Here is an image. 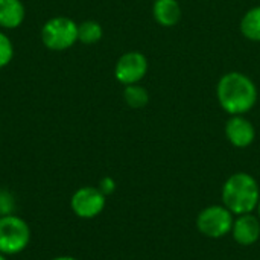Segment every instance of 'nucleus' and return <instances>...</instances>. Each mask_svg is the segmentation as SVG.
Masks as SVG:
<instances>
[{
    "label": "nucleus",
    "mask_w": 260,
    "mask_h": 260,
    "mask_svg": "<svg viewBox=\"0 0 260 260\" xmlns=\"http://www.w3.org/2000/svg\"><path fill=\"white\" fill-rule=\"evenodd\" d=\"M259 91L254 81L242 72H229L216 84L219 107L230 116H245L257 104Z\"/></svg>",
    "instance_id": "f257e3e1"
},
{
    "label": "nucleus",
    "mask_w": 260,
    "mask_h": 260,
    "mask_svg": "<svg viewBox=\"0 0 260 260\" xmlns=\"http://www.w3.org/2000/svg\"><path fill=\"white\" fill-rule=\"evenodd\" d=\"M221 201L235 216L254 213L260 203V186L248 172H235L222 184Z\"/></svg>",
    "instance_id": "f03ea898"
},
{
    "label": "nucleus",
    "mask_w": 260,
    "mask_h": 260,
    "mask_svg": "<svg viewBox=\"0 0 260 260\" xmlns=\"http://www.w3.org/2000/svg\"><path fill=\"white\" fill-rule=\"evenodd\" d=\"M30 242V227L18 215L0 216V253L17 256L23 253Z\"/></svg>",
    "instance_id": "7ed1b4c3"
},
{
    "label": "nucleus",
    "mask_w": 260,
    "mask_h": 260,
    "mask_svg": "<svg viewBox=\"0 0 260 260\" xmlns=\"http://www.w3.org/2000/svg\"><path fill=\"white\" fill-rule=\"evenodd\" d=\"M78 41V23L69 17H52L41 27V43L52 52H64Z\"/></svg>",
    "instance_id": "20e7f679"
},
{
    "label": "nucleus",
    "mask_w": 260,
    "mask_h": 260,
    "mask_svg": "<svg viewBox=\"0 0 260 260\" xmlns=\"http://www.w3.org/2000/svg\"><path fill=\"white\" fill-rule=\"evenodd\" d=\"M235 215L222 204L203 209L195 221L198 232L209 239H222L232 233Z\"/></svg>",
    "instance_id": "39448f33"
},
{
    "label": "nucleus",
    "mask_w": 260,
    "mask_h": 260,
    "mask_svg": "<svg viewBox=\"0 0 260 260\" xmlns=\"http://www.w3.org/2000/svg\"><path fill=\"white\" fill-rule=\"evenodd\" d=\"M107 206V197L94 186H84L73 192L70 198L72 212L81 219H93L99 216Z\"/></svg>",
    "instance_id": "423d86ee"
},
{
    "label": "nucleus",
    "mask_w": 260,
    "mask_h": 260,
    "mask_svg": "<svg viewBox=\"0 0 260 260\" xmlns=\"http://www.w3.org/2000/svg\"><path fill=\"white\" fill-rule=\"evenodd\" d=\"M148 59L142 52L131 50L123 53L116 66H114V76L123 85L139 84L148 73Z\"/></svg>",
    "instance_id": "0eeeda50"
},
{
    "label": "nucleus",
    "mask_w": 260,
    "mask_h": 260,
    "mask_svg": "<svg viewBox=\"0 0 260 260\" xmlns=\"http://www.w3.org/2000/svg\"><path fill=\"white\" fill-rule=\"evenodd\" d=\"M224 133L230 145L238 149L251 146L256 139V128L245 116H230L225 122Z\"/></svg>",
    "instance_id": "6e6552de"
},
{
    "label": "nucleus",
    "mask_w": 260,
    "mask_h": 260,
    "mask_svg": "<svg viewBox=\"0 0 260 260\" xmlns=\"http://www.w3.org/2000/svg\"><path fill=\"white\" fill-rule=\"evenodd\" d=\"M232 238L241 247H251L260 239V218L253 213L235 216Z\"/></svg>",
    "instance_id": "1a4fd4ad"
},
{
    "label": "nucleus",
    "mask_w": 260,
    "mask_h": 260,
    "mask_svg": "<svg viewBox=\"0 0 260 260\" xmlns=\"http://www.w3.org/2000/svg\"><path fill=\"white\" fill-rule=\"evenodd\" d=\"M154 20L163 27H174L181 20V6L178 0H155L152 5Z\"/></svg>",
    "instance_id": "9d476101"
},
{
    "label": "nucleus",
    "mask_w": 260,
    "mask_h": 260,
    "mask_svg": "<svg viewBox=\"0 0 260 260\" xmlns=\"http://www.w3.org/2000/svg\"><path fill=\"white\" fill-rule=\"evenodd\" d=\"M26 9L21 0H0V27L17 29L23 24Z\"/></svg>",
    "instance_id": "9b49d317"
},
{
    "label": "nucleus",
    "mask_w": 260,
    "mask_h": 260,
    "mask_svg": "<svg viewBox=\"0 0 260 260\" xmlns=\"http://www.w3.org/2000/svg\"><path fill=\"white\" fill-rule=\"evenodd\" d=\"M241 34L254 43H260V5L248 9L241 18Z\"/></svg>",
    "instance_id": "f8f14e48"
},
{
    "label": "nucleus",
    "mask_w": 260,
    "mask_h": 260,
    "mask_svg": "<svg viewBox=\"0 0 260 260\" xmlns=\"http://www.w3.org/2000/svg\"><path fill=\"white\" fill-rule=\"evenodd\" d=\"M123 101L129 108L140 110L148 105L149 102V93L145 87L140 84H133V85H125L123 90Z\"/></svg>",
    "instance_id": "ddd939ff"
},
{
    "label": "nucleus",
    "mask_w": 260,
    "mask_h": 260,
    "mask_svg": "<svg viewBox=\"0 0 260 260\" xmlns=\"http://www.w3.org/2000/svg\"><path fill=\"white\" fill-rule=\"evenodd\" d=\"M104 37V29L96 20H85L78 24V41L84 44H94Z\"/></svg>",
    "instance_id": "4468645a"
},
{
    "label": "nucleus",
    "mask_w": 260,
    "mask_h": 260,
    "mask_svg": "<svg viewBox=\"0 0 260 260\" xmlns=\"http://www.w3.org/2000/svg\"><path fill=\"white\" fill-rule=\"evenodd\" d=\"M14 58V44L11 38L0 30V69H5Z\"/></svg>",
    "instance_id": "2eb2a0df"
},
{
    "label": "nucleus",
    "mask_w": 260,
    "mask_h": 260,
    "mask_svg": "<svg viewBox=\"0 0 260 260\" xmlns=\"http://www.w3.org/2000/svg\"><path fill=\"white\" fill-rule=\"evenodd\" d=\"M15 212V197L8 189H0V216Z\"/></svg>",
    "instance_id": "dca6fc26"
},
{
    "label": "nucleus",
    "mask_w": 260,
    "mask_h": 260,
    "mask_svg": "<svg viewBox=\"0 0 260 260\" xmlns=\"http://www.w3.org/2000/svg\"><path fill=\"white\" fill-rule=\"evenodd\" d=\"M99 190L105 195V197H108V195H111V193H114V190H116V181L111 178V177H104L101 181H99Z\"/></svg>",
    "instance_id": "f3484780"
},
{
    "label": "nucleus",
    "mask_w": 260,
    "mask_h": 260,
    "mask_svg": "<svg viewBox=\"0 0 260 260\" xmlns=\"http://www.w3.org/2000/svg\"><path fill=\"white\" fill-rule=\"evenodd\" d=\"M50 260H79L76 259V257H73V256H58V257H53V259Z\"/></svg>",
    "instance_id": "a211bd4d"
},
{
    "label": "nucleus",
    "mask_w": 260,
    "mask_h": 260,
    "mask_svg": "<svg viewBox=\"0 0 260 260\" xmlns=\"http://www.w3.org/2000/svg\"><path fill=\"white\" fill-rule=\"evenodd\" d=\"M0 260H6V256H5V254H2V253H0Z\"/></svg>",
    "instance_id": "6ab92c4d"
},
{
    "label": "nucleus",
    "mask_w": 260,
    "mask_h": 260,
    "mask_svg": "<svg viewBox=\"0 0 260 260\" xmlns=\"http://www.w3.org/2000/svg\"><path fill=\"white\" fill-rule=\"evenodd\" d=\"M256 212H257V216L260 218V203H259V206H257V210H256Z\"/></svg>",
    "instance_id": "aec40b11"
}]
</instances>
